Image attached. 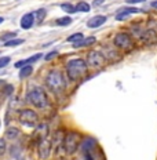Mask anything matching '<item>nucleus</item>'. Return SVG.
I'll return each instance as SVG.
<instances>
[{
	"label": "nucleus",
	"mask_w": 157,
	"mask_h": 160,
	"mask_svg": "<svg viewBox=\"0 0 157 160\" xmlns=\"http://www.w3.org/2000/svg\"><path fill=\"white\" fill-rule=\"evenodd\" d=\"M66 73H68V78L71 80H79L87 73V61L81 58H75L68 61Z\"/></svg>",
	"instance_id": "f257e3e1"
},
{
	"label": "nucleus",
	"mask_w": 157,
	"mask_h": 160,
	"mask_svg": "<svg viewBox=\"0 0 157 160\" xmlns=\"http://www.w3.org/2000/svg\"><path fill=\"white\" fill-rule=\"evenodd\" d=\"M46 84L47 87L51 90L52 92H61L65 90L66 87V83H65V79H63V75L62 72L59 71H51L46 76Z\"/></svg>",
	"instance_id": "f03ea898"
},
{
	"label": "nucleus",
	"mask_w": 157,
	"mask_h": 160,
	"mask_svg": "<svg viewBox=\"0 0 157 160\" xmlns=\"http://www.w3.org/2000/svg\"><path fill=\"white\" fill-rule=\"evenodd\" d=\"M26 101H28L29 104H32L33 106L40 108V109L46 108V106L48 105L47 95H46V92L40 87H35V88L29 90L28 94H26Z\"/></svg>",
	"instance_id": "7ed1b4c3"
},
{
	"label": "nucleus",
	"mask_w": 157,
	"mask_h": 160,
	"mask_svg": "<svg viewBox=\"0 0 157 160\" xmlns=\"http://www.w3.org/2000/svg\"><path fill=\"white\" fill-rule=\"evenodd\" d=\"M80 142H81V137H80L79 132H69V134L65 137V139H63L65 152L68 153V155H73L80 146Z\"/></svg>",
	"instance_id": "20e7f679"
},
{
	"label": "nucleus",
	"mask_w": 157,
	"mask_h": 160,
	"mask_svg": "<svg viewBox=\"0 0 157 160\" xmlns=\"http://www.w3.org/2000/svg\"><path fill=\"white\" fill-rule=\"evenodd\" d=\"M113 43H115V46L120 50H131L134 47V42H132V38L130 33H117V35L115 36V39H113Z\"/></svg>",
	"instance_id": "39448f33"
},
{
	"label": "nucleus",
	"mask_w": 157,
	"mask_h": 160,
	"mask_svg": "<svg viewBox=\"0 0 157 160\" xmlns=\"http://www.w3.org/2000/svg\"><path fill=\"white\" fill-rule=\"evenodd\" d=\"M19 122L24 126H28V127H35L39 122V116L32 109H22L19 112Z\"/></svg>",
	"instance_id": "423d86ee"
},
{
	"label": "nucleus",
	"mask_w": 157,
	"mask_h": 160,
	"mask_svg": "<svg viewBox=\"0 0 157 160\" xmlns=\"http://www.w3.org/2000/svg\"><path fill=\"white\" fill-rule=\"evenodd\" d=\"M87 64L94 66V68H101V66H103V64H105V55H103L102 52L92 50V51H90L88 55H87Z\"/></svg>",
	"instance_id": "0eeeda50"
},
{
	"label": "nucleus",
	"mask_w": 157,
	"mask_h": 160,
	"mask_svg": "<svg viewBox=\"0 0 157 160\" xmlns=\"http://www.w3.org/2000/svg\"><path fill=\"white\" fill-rule=\"evenodd\" d=\"M37 151H39V158L42 160L48 159L50 158V153H51V142H50L47 138L39 141Z\"/></svg>",
	"instance_id": "6e6552de"
},
{
	"label": "nucleus",
	"mask_w": 157,
	"mask_h": 160,
	"mask_svg": "<svg viewBox=\"0 0 157 160\" xmlns=\"http://www.w3.org/2000/svg\"><path fill=\"white\" fill-rule=\"evenodd\" d=\"M80 149L83 151L84 155L90 152H94L96 149V139L92 138V137H87V138H84L80 142Z\"/></svg>",
	"instance_id": "1a4fd4ad"
},
{
	"label": "nucleus",
	"mask_w": 157,
	"mask_h": 160,
	"mask_svg": "<svg viewBox=\"0 0 157 160\" xmlns=\"http://www.w3.org/2000/svg\"><path fill=\"white\" fill-rule=\"evenodd\" d=\"M35 138L39 141H42V139H46L48 135V126L46 124V123H42V124H37V127L35 130Z\"/></svg>",
	"instance_id": "9d476101"
},
{
	"label": "nucleus",
	"mask_w": 157,
	"mask_h": 160,
	"mask_svg": "<svg viewBox=\"0 0 157 160\" xmlns=\"http://www.w3.org/2000/svg\"><path fill=\"white\" fill-rule=\"evenodd\" d=\"M105 22H106V17L105 15H95V17H92L91 19L87 21V26L91 28V29H95V28L102 26Z\"/></svg>",
	"instance_id": "9b49d317"
},
{
	"label": "nucleus",
	"mask_w": 157,
	"mask_h": 160,
	"mask_svg": "<svg viewBox=\"0 0 157 160\" xmlns=\"http://www.w3.org/2000/svg\"><path fill=\"white\" fill-rule=\"evenodd\" d=\"M33 24H35V14L33 12H28L21 18V28L22 29H31Z\"/></svg>",
	"instance_id": "f8f14e48"
},
{
	"label": "nucleus",
	"mask_w": 157,
	"mask_h": 160,
	"mask_svg": "<svg viewBox=\"0 0 157 160\" xmlns=\"http://www.w3.org/2000/svg\"><path fill=\"white\" fill-rule=\"evenodd\" d=\"M42 57H43L42 54H35V55L29 57V58H26V59L18 61V62H15V68H24V66H26V65H31V64H33V62L39 61Z\"/></svg>",
	"instance_id": "ddd939ff"
},
{
	"label": "nucleus",
	"mask_w": 157,
	"mask_h": 160,
	"mask_svg": "<svg viewBox=\"0 0 157 160\" xmlns=\"http://www.w3.org/2000/svg\"><path fill=\"white\" fill-rule=\"evenodd\" d=\"M95 38H84V39H81L80 42H76V43H73V47L75 48H81V47H88V46H91V44H94L95 43Z\"/></svg>",
	"instance_id": "4468645a"
},
{
	"label": "nucleus",
	"mask_w": 157,
	"mask_h": 160,
	"mask_svg": "<svg viewBox=\"0 0 157 160\" xmlns=\"http://www.w3.org/2000/svg\"><path fill=\"white\" fill-rule=\"evenodd\" d=\"M142 39H143V42L148 43V44H150V43H155L156 40H157L156 32L153 31V29H149V31H146V32L142 35Z\"/></svg>",
	"instance_id": "2eb2a0df"
},
{
	"label": "nucleus",
	"mask_w": 157,
	"mask_h": 160,
	"mask_svg": "<svg viewBox=\"0 0 157 160\" xmlns=\"http://www.w3.org/2000/svg\"><path fill=\"white\" fill-rule=\"evenodd\" d=\"M139 12H142V10H141V8L130 7V6H127V7L120 8L119 11H117V14H127V15H131V14H139Z\"/></svg>",
	"instance_id": "dca6fc26"
},
{
	"label": "nucleus",
	"mask_w": 157,
	"mask_h": 160,
	"mask_svg": "<svg viewBox=\"0 0 157 160\" xmlns=\"http://www.w3.org/2000/svg\"><path fill=\"white\" fill-rule=\"evenodd\" d=\"M33 72V66L32 65H26L24 68H21V71H19V78L21 79H25L28 78V76H31Z\"/></svg>",
	"instance_id": "f3484780"
},
{
	"label": "nucleus",
	"mask_w": 157,
	"mask_h": 160,
	"mask_svg": "<svg viewBox=\"0 0 157 160\" xmlns=\"http://www.w3.org/2000/svg\"><path fill=\"white\" fill-rule=\"evenodd\" d=\"M4 135L7 139H15L19 135V130L15 128V127H10V128H7V131H6Z\"/></svg>",
	"instance_id": "a211bd4d"
},
{
	"label": "nucleus",
	"mask_w": 157,
	"mask_h": 160,
	"mask_svg": "<svg viewBox=\"0 0 157 160\" xmlns=\"http://www.w3.org/2000/svg\"><path fill=\"white\" fill-rule=\"evenodd\" d=\"M71 24H72L71 17H61V18H58L55 21V25H58V26H69Z\"/></svg>",
	"instance_id": "6ab92c4d"
},
{
	"label": "nucleus",
	"mask_w": 157,
	"mask_h": 160,
	"mask_svg": "<svg viewBox=\"0 0 157 160\" xmlns=\"http://www.w3.org/2000/svg\"><path fill=\"white\" fill-rule=\"evenodd\" d=\"M61 8L66 14H73V12H76V6L71 4V3H63V4H61Z\"/></svg>",
	"instance_id": "aec40b11"
},
{
	"label": "nucleus",
	"mask_w": 157,
	"mask_h": 160,
	"mask_svg": "<svg viewBox=\"0 0 157 160\" xmlns=\"http://www.w3.org/2000/svg\"><path fill=\"white\" fill-rule=\"evenodd\" d=\"M24 43V39H11L8 42H4L6 47H15V46H19Z\"/></svg>",
	"instance_id": "412c9836"
},
{
	"label": "nucleus",
	"mask_w": 157,
	"mask_h": 160,
	"mask_svg": "<svg viewBox=\"0 0 157 160\" xmlns=\"http://www.w3.org/2000/svg\"><path fill=\"white\" fill-rule=\"evenodd\" d=\"M90 4L86 2H80L77 6H76V11H83V12H88L90 11Z\"/></svg>",
	"instance_id": "4be33fe9"
},
{
	"label": "nucleus",
	"mask_w": 157,
	"mask_h": 160,
	"mask_svg": "<svg viewBox=\"0 0 157 160\" xmlns=\"http://www.w3.org/2000/svg\"><path fill=\"white\" fill-rule=\"evenodd\" d=\"M81 39H84V35H83V33H75V35L69 36V38L66 39V42H69V43H76V42H80Z\"/></svg>",
	"instance_id": "5701e85b"
},
{
	"label": "nucleus",
	"mask_w": 157,
	"mask_h": 160,
	"mask_svg": "<svg viewBox=\"0 0 157 160\" xmlns=\"http://www.w3.org/2000/svg\"><path fill=\"white\" fill-rule=\"evenodd\" d=\"M46 14H47V12H46V10H43V8H40V10H37V11L35 12V18H36V21L39 22H42L43 19L46 18Z\"/></svg>",
	"instance_id": "b1692460"
},
{
	"label": "nucleus",
	"mask_w": 157,
	"mask_h": 160,
	"mask_svg": "<svg viewBox=\"0 0 157 160\" xmlns=\"http://www.w3.org/2000/svg\"><path fill=\"white\" fill-rule=\"evenodd\" d=\"M8 64H10V57H2V58H0V69L7 66Z\"/></svg>",
	"instance_id": "393cba45"
},
{
	"label": "nucleus",
	"mask_w": 157,
	"mask_h": 160,
	"mask_svg": "<svg viewBox=\"0 0 157 160\" xmlns=\"http://www.w3.org/2000/svg\"><path fill=\"white\" fill-rule=\"evenodd\" d=\"M86 160H99V158L95 155V151L94 152H90V153H86Z\"/></svg>",
	"instance_id": "a878e982"
},
{
	"label": "nucleus",
	"mask_w": 157,
	"mask_h": 160,
	"mask_svg": "<svg viewBox=\"0 0 157 160\" xmlns=\"http://www.w3.org/2000/svg\"><path fill=\"white\" fill-rule=\"evenodd\" d=\"M56 55H58V51H51V52H48V54L44 57V59L46 61H51V59L54 58V57H56Z\"/></svg>",
	"instance_id": "bb28decb"
},
{
	"label": "nucleus",
	"mask_w": 157,
	"mask_h": 160,
	"mask_svg": "<svg viewBox=\"0 0 157 160\" xmlns=\"http://www.w3.org/2000/svg\"><path fill=\"white\" fill-rule=\"evenodd\" d=\"M15 36H17V35H15L14 32H12V33H7V35H4V36H3V40H6V42H8V40L14 39Z\"/></svg>",
	"instance_id": "cd10ccee"
},
{
	"label": "nucleus",
	"mask_w": 157,
	"mask_h": 160,
	"mask_svg": "<svg viewBox=\"0 0 157 160\" xmlns=\"http://www.w3.org/2000/svg\"><path fill=\"white\" fill-rule=\"evenodd\" d=\"M4 139H0V155H3V152H4Z\"/></svg>",
	"instance_id": "c85d7f7f"
},
{
	"label": "nucleus",
	"mask_w": 157,
	"mask_h": 160,
	"mask_svg": "<svg viewBox=\"0 0 157 160\" xmlns=\"http://www.w3.org/2000/svg\"><path fill=\"white\" fill-rule=\"evenodd\" d=\"M146 2V0H125V3H128V4H135V3H143Z\"/></svg>",
	"instance_id": "c756f323"
},
{
	"label": "nucleus",
	"mask_w": 157,
	"mask_h": 160,
	"mask_svg": "<svg viewBox=\"0 0 157 160\" xmlns=\"http://www.w3.org/2000/svg\"><path fill=\"white\" fill-rule=\"evenodd\" d=\"M103 2H105V0H94V2H92V4H94L95 7H98V6H101Z\"/></svg>",
	"instance_id": "7c9ffc66"
},
{
	"label": "nucleus",
	"mask_w": 157,
	"mask_h": 160,
	"mask_svg": "<svg viewBox=\"0 0 157 160\" xmlns=\"http://www.w3.org/2000/svg\"><path fill=\"white\" fill-rule=\"evenodd\" d=\"M152 7H155V8H157V2H153V3H152Z\"/></svg>",
	"instance_id": "2f4dec72"
},
{
	"label": "nucleus",
	"mask_w": 157,
	"mask_h": 160,
	"mask_svg": "<svg viewBox=\"0 0 157 160\" xmlns=\"http://www.w3.org/2000/svg\"><path fill=\"white\" fill-rule=\"evenodd\" d=\"M3 21H4V19H3V17H0V24H2Z\"/></svg>",
	"instance_id": "473e14b6"
}]
</instances>
